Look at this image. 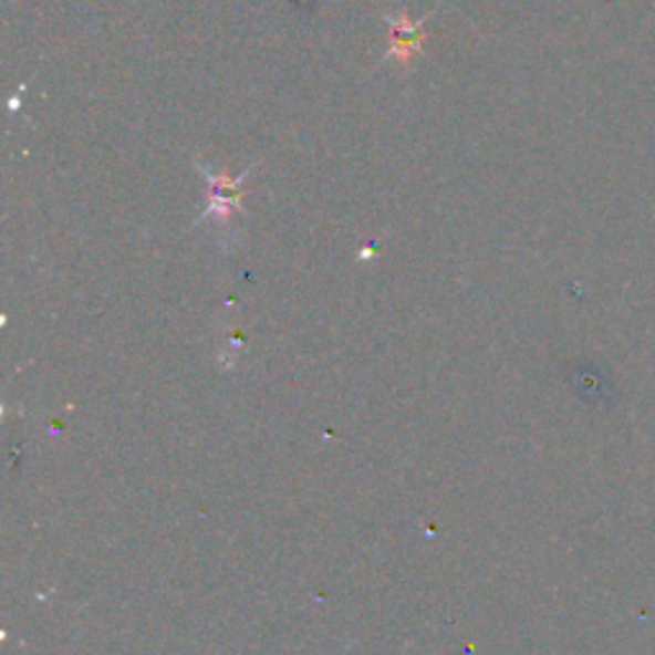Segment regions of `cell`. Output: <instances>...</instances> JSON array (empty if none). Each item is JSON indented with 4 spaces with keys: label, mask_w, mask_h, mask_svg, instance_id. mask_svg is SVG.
Instances as JSON below:
<instances>
[{
    "label": "cell",
    "mask_w": 655,
    "mask_h": 655,
    "mask_svg": "<svg viewBox=\"0 0 655 655\" xmlns=\"http://www.w3.org/2000/svg\"><path fill=\"white\" fill-rule=\"evenodd\" d=\"M195 167L200 169V175L205 177V183H208V193H210V200H208V208H205V216H210V212H218V216H228V212L239 210V202H241V185L246 183V177H249L251 169L241 171L239 177H228L223 171H212L205 167L202 162H195Z\"/></svg>",
    "instance_id": "2"
},
{
    "label": "cell",
    "mask_w": 655,
    "mask_h": 655,
    "mask_svg": "<svg viewBox=\"0 0 655 655\" xmlns=\"http://www.w3.org/2000/svg\"><path fill=\"white\" fill-rule=\"evenodd\" d=\"M389 27V46L384 54V62H397L407 67L409 62H415L423 54L425 44V21H413L405 13L387 15Z\"/></svg>",
    "instance_id": "1"
}]
</instances>
